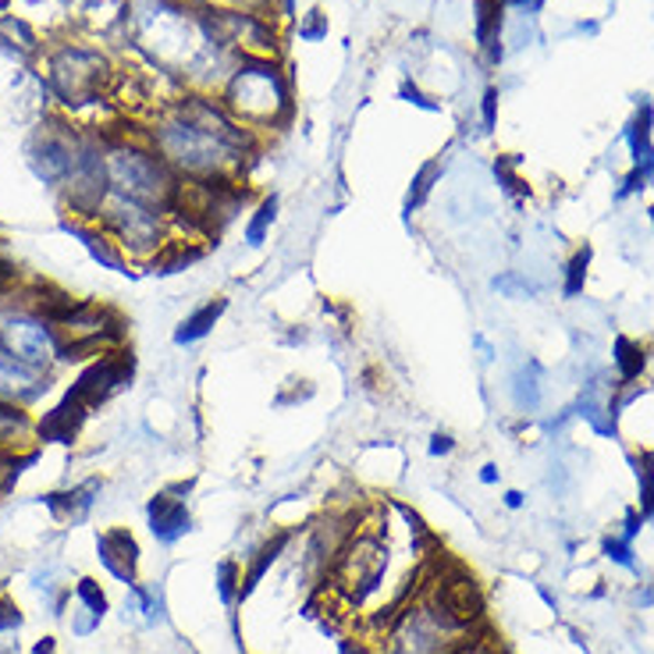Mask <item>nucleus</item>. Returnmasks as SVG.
Segmentation results:
<instances>
[{
  "label": "nucleus",
  "instance_id": "obj_13",
  "mask_svg": "<svg viewBox=\"0 0 654 654\" xmlns=\"http://www.w3.org/2000/svg\"><path fill=\"white\" fill-rule=\"evenodd\" d=\"M46 388H50V374L14 360L11 352L0 349V398L29 409L32 402H40L46 395Z\"/></svg>",
  "mask_w": 654,
  "mask_h": 654
},
{
  "label": "nucleus",
  "instance_id": "obj_38",
  "mask_svg": "<svg viewBox=\"0 0 654 654\" xmlns=\"http://www.w3.org/2000/svg\"><path fill=\"white\" fill-rule=\"evenodd\" d=\"M32 654H54V641H50V636H43V641L32 647Z\"/></svg>",
  "mask_w": 654,
  "mask_h": 654
},
{
  "label": "nucleus",
  "instance_id": "obj_35",
  "mask_svg": "<svg viewBox=\"0 0 654 654\" xmlns=\"http://www.w3.org/2000/svg\"><path fill=\"white\" fill-rule=\"evenodd\" d=\"M207 4H217V8H253V11L271 14V8L278 4V0H207Z\"/></svg>",
  "mask_w": 654,
  "mask_h": 654
},
{
  "label": "nucleus",
  "instance_id": "obj_27",
  "mask_svg": "<svg viewBox=\"0 0 654 654\" xmlns=\"http://www.w3.org/2000/svg\"><path fill=\"white\" fill-rule=\"evenodd\" d=\"M398 100H406V104H413L416 111H427V114H438L442 111V100L434 96V93H427L413 75H406V79L398 82Z\"/></svg>",
  "mask_w": 654,
  "mask_h": 654
},
{
  "label": "nucleus",
  "instance_id": "obj_14",
  "mask_svg": "<svg viewBox=\"0 0 654 654\" xmlns=\"http://www.w3.org/2000/svg\"><path fill=\"white\" fill-rule=\"evenodd\" d=\"M146 523H149V533H154L160 544L181 541L193 530V516H189V506H186V495H178L172 488L154 495L146 501Z\"/></svg>",
  "mask_w": 654,
  "mask_h": 654
},
{
  "label": "nucleus",
  "instance_id": "obj_26",
  "mask_svg": "<svg viewBox=\"0 0 654 654\" xmlns=\"http://www.w3.org/2000/svg\"><path fill=\"white\" fill-rule=\"evenodd\" d=\"M328 32H331V22H328V11L324 8H310L307 14H299L295 37L303 40V43H321V40H328Z\"/></svg>",
  "mask_w": 654,
  "mask_h": 654
},
{
  "label": "nucleus",
  "instance_id": "obj_23",
  "mask_svg": "<svg viewBox=\"0 0 654 654\" xmlns=\"http://www.w3.org/2000/svg\"><path fill=\"white\" fill-rule=\"evenodd\" d=\"M214 583H217V594H221L225 605H235V601H242V565L235 562V559L217 562Z\"/></svg>",
  "mask_w": 654,
  "mask_h": 654
},
{
  "label": "nucleus",
  "instance_id": "obj_32",
  "mask_svg": "<svg viewBox=\"0 0 654 654\" xmlns=\"http://www.w3.org/2000/svg\"><path fill=\"white\" fill-rule=\"evenodd\" d=\"M22 626V612L11 598H0V633H11Z\"/></svg>",
  "mask_w": 654,
  "mask_h": 654
},
{
  "label": "nucleus",
  "instance_id": "obj_24",
  "mask_svg": "<svg viewBox=\"0 0 654 654\" xmlns=\"http://www.w3.org/2000/svg\"><path fill=\"white\" fill-rule=\"evenodd\" d=\"M644 363H647V356H644V349L636 345L633 339H619L615 342V366H619V374H623L626 381H636L644 374Z\"/></svg>",
  "mask_w": 654,
  "mask_h": 654
},
{
  "label": "nucleus",
  "instance_id": "obj_6",
  "mask_svg": "<svg viewBox=\"0 0 654 654\" xmlns=\"http://www.w3.org/2000/svg\"><path fill=\"white\" fill-rule=\"evenodd\" d=\"M477 633H463L442 612H434L421 594H413L381 630V654H456Z\"/></svg>",
  "mask_w": 654,
  "mask_h": 654
},
{
  "label": "nucleus",
  "instance_id": "obj_31",
  "mask_svg": "<svg viewBox=\"0 0 654 654\" xmlns=\"http://www.w3.org/2000/svg\"><path fill=\"white\" fill-rule=\"evenodd\" d=\"M495 175H498L501 189H506V193H516V196H523V193H527L523 178L516 175V164H512V157H498V160H495Z\"/></svg>",
  "mask_w": 654,
  "mask_h": 654
},
{
  "label": "nucleus",
  "instance_id": "obj_2",
  "mask_svg": "<svg viewBox=\"0 0 654 654\" xmlns=\"http://www.w3.org/2000/svg\"><path fill=\"white\" fill-rule=\"evenodd\" d=\"M143 136L181 175V181H242L249 167L225 143H217L189 117H181L172 100L157 111L149 128H143Z\"/></svg>",
  "mask_w": 654,
  "mask_h": 654
},
{
  "label": "nucleus",
  "instance_id": "obj_11",
  "mask_svg": "<svg viewBox=\"0 0 654 654\" xmlns=\"http://www.w3.org/2000/svg\"><path fill=\"white\" fill-rule=\"evenodd\" d=\"M90 413L93 409L79 395L64 392V398L58 402V406H50L46 413L37 416V438H40V445H72L79 434H82V427H86Z\"/></svg>",
  "mask_w": 654,
  "mask_h": 654
},
{
  "label": "nucleus",
  "instance_id": "obj_33",
  "mask_svg": "<svg viewBox=\"0 0 654 654\" xmlns=\"http://www.w3.org/2000/svg\"><path fill=\"white\" fill-rule=\"evenodd\" d=\"M480 117H484V132H491L495 122H498V90L488 86L484 90V100H480Z\"/></svg>",
  "mask_w": 654,
  "mask_h": 654
},
{
  "label": "nucleus",
  "instance_id": "obj_1",
  "mask_svg": "<svg viewBox=\"0 0 654 654\" xmlns=\"http://www.w3.org/2000/svg\"><path fill=\"white\" fill-rule=\"evenodd\" d=\"M217 96L242 125L267 139V132H281L295 117V86L284 69V58L239 54L228 69Z\"/></svg>",
  "mask_w": 654,
  "mask_h": 654
},
{
  "label": "nucleus",
  "instance_id": "obj_10",
  "mask_svg": "<svg viewBox=\"0 0 654 654\" xmlns=\"http://www.w3.org/2000/svg\"><path fill=\"white\" fill-rule=\"evenodd\" d=\"M132 374H136L132 349L117 345V349L100 352L96 360H90L86 366H82L69 392L79 395L90 409H96V406H104V402H111L117 392H125L132 384Z\"/></svg>",
  "mask_w": 654,
  "mask_h": 654
},
{
  "label": "nucleus",
  "instance_id": "obj_17",
  "mask_svg": "<svg viewBox=\"0 0 654 654\" xmlns=\"http://www.w3.org/2000/svg\"><path fill=\"white\" fill-rule=\"evenodd\" d=\"M295 541V533L292 530H274L271 538H267L253 556H249V562H246V569H242V601L257 591V583L271 573V565L289 551V544Z\"/></svg>",
  "mask_w": 654,
  "mask_h": 654
},
{
  "label": "nucleus",
  "instance_id": "obj_29",
  "mask_svg": "<svg viewBox=\"0 0 654 654\" xmlns=\"http://www.w3.org/2000/svg\"><path fill=\"white\" fill-rule=\"evenodd\" d=\"M586 267H591V246L577 249L573 260H569V267H565V295H580L583 292Z\"/></svg>",
  "mask_w": 654,
  "mask_h": 654
},
{
  "label": "nucleus",
  "instance_id": "obj_22",
  "mask_svg": "<svg viewBox=\"0 0 654 654\" xmlns=\"http://www.w3.org/2000/svg\"><path fill=\"white\" fill-rule=\"evenodd\" d=\"M128 598H132V612H139L149 626L160 623V619H164V594L157 591V586L132 583V586H128Z\"/></svg>",
  "mask_w": 654,
  "mask_h": 654
},
{
  "label": "nucleus",
  "instance_id": "obj_4",
  "mask_svg": "<svg viewBox=\"0 0 654 654\" xmlns=\"http://www.w3.org/2000/svg\"><path fill=\"white\" fill-rule=\"evenodd\" d=\"M392 569V541L388 523H384V509L363 512L356 530L349 533L339 559H334L331 573L324 580V594L331 605L339 609H363L381 591L384 573Z\"/></svg>",
  "mask_w": 654,
  "mask_h": 654
},
{
  "label": "nucleus",
  "instance_id": "obj_19",
  "mask_svg": "<svg viewBox=\"0 0 654 654\" xmlns=\"http://www.w3.org/2000/svg\"><path fill=\"white\" fill-rule=\"evenodd\" d=\"M442 172H445L442 157H430V160H424L421 167H416V175H413L409 189H406V199H402V214L413 217L430 204L434 189L442 186Z\"/></svg>",
  "mask_w": 654,
  "mask_h": 654
},
{
  "label": "nucleus",
  "instance_id": "obj_34",
  "mask_svg": "<svg viewBox=\"0 0 654 654\" xmlns=\"http://www.w3.org/2000/svg\"><path fill=\"white\" fill-rule=\"evenodd\" d=\"M427 451H430L434 459L451 456V451H456V438H451L448 430H434V434H430V442H427Z\"/></svg>",
  "mask_w": 654,
  "mask_h": 654
},
{
  "label": "nucleus",
  "instance_id": "obj_37",
  "mask_svg": "<svg viewBox=\"0 0 654 654\" xmlns=\"http://www.w3.org/2000/svg\"><path fill=\"white\" fill-rule=\"evenodd\" d=\"M11 292H14V271L4 260V253H0V295H11Z\"/></svg>",
  "mask_w": 654,
  "mask_h": 654
},
{
  "label": "nucleus",
  "instance_id": "obj_20",
  "mask_svg": "<svg viewBox=\"0 0 654 654\" xmlns=\"http://www.w3.org/2000/svg\"><path fill=\"white\" fill-rule=\"evenodd\" d=\"M278 210H281L278 193H267L253 204V210H249V217H246V228H242V242L249 249H260L267 239H271V228L278 225Z\"/></svg>",
  "mask_w": 654,
  "mask_h": 654
},
{
  "label": "nucleus",
  "instance_id": "obj_36",
  "mask_svg": "<svg viewBox=\"0 0 654 654\" xmlns=\"http://www.w3.org/2000/svg\"><path fill=\"white\" fill-rule=\"evenodd\" d=\"M339 654H377V651L363 636H345V641H339Z\"/></svg>",
  "mask_w": 654,
  "mask_h": 654
},
{
  "label": "nucleus",
  "instance_id": "obj_16",
  "mask_svg": "<svg viewBox=\"0 0 654 654\" xmlns=\"http://www.w3.org/2000/svg\"><path fill=\"white\" fill-rule=\"evenodd\" d=\"M104 491V484H100L96 477L75 484V488L69 491H50L43 495V506L54 512V519H61V523H82V519L90 516V509L96 506V495Z\"/></svg>",
  "mask_w": 654,
  "mask_h": 654
},
{
  "label": "nucleus",
  "instance_id": "obj_3",
  "mask_svg": "<svg viewBox=\"0 0 654 654\" xmlns=\"http://www.w3.org/2000/svg\"><path fill=\"white\" fill-rule=\"evenodd\" d=\"M104 154L114 196L132 199V204L149 207L175 221L181 210V196H186V181L146 143V136L104 139Z\"/></svg>",
  "mask_w": 654,
  "mask_h": 654
},
{
  "label": "nucleus",
  "instance_id": "obj_28",
  "mask_svg": "<svg viewBox=\"0 0 654 654\" xmlns=\"http://www.w3.org/2000/svg\"><path fill=\"white\" fill-rule=\"evenodd\" d=\"M75 601L86 612H93L96 619H104L107 615V594L100 591V583L96 580H90V577H82L79 583H75Z\"/></svg>",
  "mask_w": 654,
  "mask_h": 654
},
{
  "label": "nucleus",
  "instance_id": "obj_18",
  "mask_svg": "<svg viewBox=\"0 0 654 654\" xmlns=\"http://www.w3.org/2000/svg\"><path fill=\"white\" fill-rule=\"evenodd\" d=\"M228 313V299L225 295H214L207 299L204 307H196L193 313H186L178 321L175 328V345H196V342H204L207 334L221 324V316Z\"/></svg>",
  "mask_w": 654,
  "mask_h": 654
},
{
  "label": "nucleus",
  "instance_id": "obj_12",
  "mask_svg": "<svg viewBox=\"0 0 654 654\" xmlns=\"http://www.w3.org/2000/svg\"><path fill=\"white\" fill-rule=\"evenodd\" d=\"M139 556H143L139 541L128 527H111L96 538V559L104 562L107 573L114 580H122L125 586L139 583Z\"/></svg>",
  "mask_w": 654,
  "mask_h": 654
},
{
  "label": "nucleus",
  "instance_id": "obj_9",
  "mask_svg": "<svg viewBox=\"0 0 654 654\" xmlns=\"http://www.w3.org/2000/svg\"><path fill=\"white\" fill-rule=\"evenodd\" d=\"M79 143H82L79 128H72L69 122H61V117H46V122L32 132L29 143H25V157H29L32 175H37L43 186L61 193L64 178H69L72 164H75Z\"/></svg>",
  "mask_w": 654,
  "mask_h": 654
},
{
  "label": "nucleus",
  "instance_id": "obj_8",
  "mask_svg": "<svg viewBox=\"0 0 654 654\" xmlns=\"http://www.w3.org/2000/svg\"><path fill=\"white\" fill-rule=\"evenodd\" d=\"M0 349L50 374V366L61 360V334L54 324L43 321L40 313L25 310L22 303L4 307L0 310Z\"/></svg>",
  "mask_w": 654,
  "mask_h": 654
},
{
  "label": "nucleus",
  "instance_id": "obj_7",
  "mask_svg": "<svg viewBox=\"0 0 654 654\" xmlns=\"http://www.w3.org/2000/svg\"><path fill=\"white\" fill-rule=\"evenodd\" d=\"M96 225L111 235L114 246L125 253V260H136V263H149L167 242L178 239L172 217H164L149 207H139V204H132V199H122L114 193L104 204V210H100Z\"/></svg>",
  "mask_w": 654,
  "mask_h": 654
},
{
  "label": "nucleus",
  "instance_id": "obj_15",
  "mask_svg": "<svg viewBox=\"0 0 654 654\" xmlns=\"http://www.w3.org/2000/svg\"><path fill=\"white\" fill-rule=\"evenodd\" d=\"M40 445L37 438V416L25 406L0 398V451L8 456H32V448Z\"/></svg>",
  "mask_w": 654,
  "mask_h": 654
},
{
  "label": "nucleus",
  "instance_id": "obj_21",
  "mask_svg": "<svg viewBox=\"0 0 654 654\" xmlns=\"http://www.w3.org/2000/svg\"><path fill=\"white\" fill-rule=\"evenodd\" d=\"M199 257H204V246H199V242H193V239H172V242H167L146 267H149V271H154L157 278H167V274L186 271V267H193Z\"/></svg>",
  "mask_w": 654,
  "mask_h": 654
},
{
  "label": "nucleus",
  "instance_id": "obj_5",
  "mask_svg": "<svg viewBox=\"0 0 654 654\" xmlns=\"http://www.w3.org/2000/svg\"><path fill=\"white\" fill-rule=\"evenodd\" d=\"M114 64L100 46L61 43L46 54V90L64 107H86L114 86Z\"/></svg>",
  "mask_w": 654,
  "mask_h": 654
},
{
  "label": "nucleus",
  "instance_id": "obj_40",
  "mask_svg": "<svg viewBox=\"0 0 654 654\" xmlns=\"http://www.w3.org/2000/svg\"><path fill=\"white\" fill-rule=\"evenodd\" d=\"M506 506H509V509H519V506H523V495H519V491H509V495H506Z\"/></svg>",
  "mask_w": 654,
  "mask_h": 654
},
{
  "label": "nucleus",
  "instance_id": "obj_39",
  "mask_svg": "<svg viewBox=\"0 0 654 654\" xmlns=\"http://www.w3.org/2000/svg\"><path fill=\"white\" fill-rule=\"evenodd\" d=\"M480 480H484V484H495V480H498V469H495V466H484V469H480Z\"/></svg>",
  "mask_w": 654,
  "mask_h": 654
},
{
  "label": "nucleus",
  "instance_id": "obj_25",
  "mask_svg": "<svg viewBox=\"0 0 654 654\" xmlns=\"http://www.w3.org/2000/svg\"><path fill=\"white\" fill-rule=\"evenodd\" d=\"M316 395L313 381L310 377H284V384L278 388L274 395V409H292V406H303V402H310Z\"/></svg>",
  "mask_w": 654,
  "mask_h": 654
},
{
  "label": "nucleus",
  "instance_id": "obj_30",
  "mask_svg": "<svg viewBox=\"0 0 654 654\" xmlns=\"http://www.w3.org/2000/svg\"><path fill=\"white\" fill-rule=\"evenodd\" d=\"M636 480H641V506H644V512H654V463H651V456L636 459Z\"/></svg>",
  "mask_w": 654,
  "mask_h": 654
}]
</instances>
